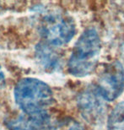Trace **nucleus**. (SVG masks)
I'll use <instances>...</instances> for the list:
<instances>
[{"label":"nucleus","instance_id":"obj_11","mask_svg":"<svg viewBox=\"0 0 124 130\" xmlns=\"http://www.w3.org/2000/svg\"><path fill=\"white\" fill-rule=\"evenodd\" d=\"M122 51H123V55H124V44H123V46H122Z\"/></svg>","mask_w":124,"mask_h":130},{"label":"nucleus","instance_id":"obj_8","mask_svg":"<svg viewBox=\"0 0 124 130\" xmlns=\"http://www.w3.org/2000/svg\"><path fill=\"white\" fill-rule=\"evenodd\" d=\"M108 130H124V101L113 108L107 119Z\"/></svg>","mask_w":124,"mask_h":130},{"label":"nucleus","instance_id":"obj_10","mask_svg":"<svg viewBox=\"0 0 124 130\" xmlns=\"http://www.w3.org/2000/svg\"><path fill=\"white\" fill-rule=\"evenodd\" d=\"M5 85H6V81H5V76L3 72V70L1 69V66H0V90L4 88Z\"/></svg>","mask_w":124,"mask_h":130},{"label":"nucleus","instance_id":"obj_5","mask_svg":"<svg viewBox=\"0 0 124 130\" xmlns=\"http://www.w3.org/2000/svg\"><path fill=\"white\" fill-rule=\"evenodd\" d=\"M104 99L96 89H86L79 93L77 105L81 116L91 125L102 123L107 113Z\"/></svg>","mask_w":124,"mask_h":130},{"label":"nucleus","instance_id":"obj_2","mask_svg":"<svg viewBox=\"0 0 124 130\" xmlns=\"http://www.w3.org/2000/svg\"><path fill=\"white\" fill-rule=\"evenodd\" d=\"M15 102L23 112L45 111L54 101L53 93L45 82L34 78H24L14 87Z\"/></svg>","mask_w":124,"mask_h":130},{"label":"nucleus","instance_id":"obj_1","mask_svg":"<svg viewBox=\"0 0 124 130\" xmlns=\"http://www.w3.org/2000/svg\"><path fill=\"white\" fill-rule=\"evenodd\" d=\"M101 49V42L97 30L88 28L76 41L68 59V69L75 77H85L96 69Z\"/></svg>","mask_w":124,"mask_h":130},{"label":"nucleus","instance_id":"obj_7","mask_svg":"<svg viewBox=\"0 0 124 130\" xmlns=\"http://www.w3.org/2000/svg\"><path fill=\"white\" fill-rule=\"evenodd\" d=\"M36 55L43 69L47 71H54L59 68L60 58L58 54L47 44H38L36 46Z\"/></svg>","mask_w":124,"mask_h":130},{"label":"nucleus","instance_id":"obj_3","mask_svg":"<svg viewBox=\"0 0 124 130\" xmlns=\"http://www.w3.org/2000/svg\"><path fill=\"white\" fill-rule=\"evenodd\" d=\"M39 31L48 44L63 46L74 37L76 27L73 18L69 14L61 10H52L41 18Z\"/></svg>","mask_w":124,"mask_h":130},{"label":"nucleus","instance_id":"obj_9","mask_svg":"<svg viewBox=\"0 0 124 130\" xmlns=\"http://www.w3.org/2000/svg\"><path fill=\"white\" fill-rule=\"evenodd\" d=\"M51 130H84V128L77 121L71 118H66L58 122Z\"/></svg>","mask_w":124,"mask_h":130},{"label":"nucleus","instance_id":"obj_6","mask_svg":"<svg viewBox=\"0 0 124 130\" xmlns=\"http://www.w3.org/2000/svg\"><path fill=\"white\" fill-rule=\"evenodd\" d=\"M5 125L9 130H51V118L47 111L22 112L11 116L5 120Z\"/></svg>","mask_w":124,"mask_h":130},{"label":"nucleus","instance_id":"obj_4","mask_svg":"<svg viewBox=\"0 0 124 130\" xmlns=\"http://www.w3.org/2000/svg\"><path fill=\"white\" fill-rule=\"evenodd\" d=\"M96 90L105 101H112L124 90V67L118 61L105 65L97 81Z\"/></svg>","mask_w":124,"mask_h":130}]
</instances>
